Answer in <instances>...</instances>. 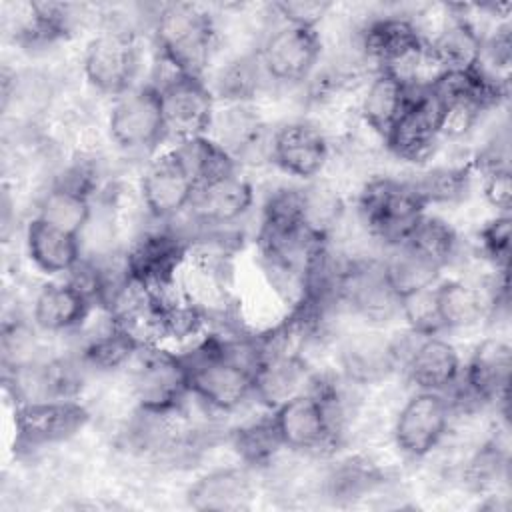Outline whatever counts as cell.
Instances as JSON below:
<instances>
[{"label":"cell","mask_w":512,"mask_h":512,"mask_svg":"<svg viewBox=\"0 0 512 512\" xmlns=\"http://www.w3.org/2000/svg\"><path fill=\"white\" fill-rule=\"evenodd\" d=\"M186 368L190 396L218 412H234L254 398L256 342H226L206 338L180 354Z\"/></svg>","instance_id":"1"},{"label":"cell","mask_w":512,"mask_h":512,"mask_svg":"<svg viewBox=\"0 0 512 512\" xmlns=\"http://www.w3.org/2000/svg\"><path fill=\"white\" fill-rule=\"evenodd\" d=\"M90 422L88 408L76 398L22 402L14 408V448L36 450L66 442Z\"/></svg>","instance_id":"9"},{"label":"cell","mask_w":512,"mask_h":512,"mask_svg":"<svg viewBox=\"0 0 512 512\" xmlns=\"http://www.w3.org/2000/svg\"><path fill=\"white\" fill-rule=\"evenodd\" d=\"M314 376L300 354H266L254 368V398L268 410L310 388Z\"/></svg>","instance_id":"22"},{"label":"cell","mask_w":512,"mask_h":512,"mask_svg":"<svg viewBox=\"0 0 512 512\" xmlns=\"http://www.w3.org/2000/svg\"><path fill=\"white\" fill-rule=\"evenodd\" d=\"M272 8L278 12L284 24L316 30L318 24L330 14L334 4L326 0H284L276 2Z\"/></svg>","instance_id":"39"},{"label":"cell","mask_w":512,"mask_h":512,"mask_svg":"<svg viewBox=\"0 0 512 512\" xmlns=\"http://www.w3.org/2000/svg\"><path fill=\"white\" fill-rule=\"evenodd\" d=\"M92 304V296L78 282H50L34 298L32 320L46 332L74 330L84 324Z\"/></svg>","instance_id":"23"},{"label":"cell","mask_w":512,"mask_h":512,"mask_svg":"<svg viewBox=\"0 0 512 512\" xmlns=\"http://www.w3.org/2000/svg\"><path fill=\"white\" fill-rule=\"evenodd\" d=\"M362 50L378 64V70H390L410 86H420L418 70L426 62V38L410 18L370 20L362 30Z\"/></svg>","instance_id":"7"},{"label":"cell","mask_w":512,"mask_h":512,"mask_svg":"<svg viewBox=\"0 0 512 512\" xmlns=\"http://www.w3.org/2000/svg\"><path fill=\"white\" fill-rule=\"evenodd\" d=\"M426 206L460 200L470 186V166H436L410 180Z\"/></svg>","instance_id":"34"},{"label":"cell","mask_w":512,"mask_h":512,"mask_svg":"<svg viewBox=\"0 0 512 512\" xmlns=\"http://www.w3.org/2000/svg\"><path fill=\"white\" fill-rule=\"evenodd\" d=\"M36 216L70 234L80 236L92 216L88 186L80 178H66L54 184L42 196Z\"/></svg>","instance_id":"28"},{"label":"cell","mask_w":512,"mask_h":512,"mask_svg":"<svg viewBox=\"0 0 512 512\" xmlns=\"http://www.w3.org/2000/svg\"><path fill=\"white\" fill-rule=\"evenodd\" d=\"M416 344L404 356V370L416 390L442 392L454 388L462 374L458 350L438 334L416 336Z\"/></svg>","instance_id":"19"},{"label":"cell","mask_w":512,"mask_h":512,"mask_svg":"<svg viewBox=\"0 0 512 512\" xmlns=\"http://www.w3.org/2000/svg\"><path fill=\"white\" fill-rule=\"evenodd\" d=\"M404 244L426 260L444 268L456 254L458 234L444 218L426 212Z\"/></svg>","instance_id":"33"},{"label":"cell","mask_w":512,"mask_h":512,"mask_svg":"<svg viewBox=\"0 0 512 512\" xmlns=\"http://www.w3.org/2000/svg\"><path fill=\"white\" fill-rule=\"evenodd\" d=\"M258 70L260 64H258V58L256 60H250V58H244L240 62H234L226 74L222 76L220 80V94L224 98H230L236 102H242L246 98L252 96L254 88H256V76H258Z\"/></svg>","instance_id":"40"},{"label":"cell","mask_w":512,"mask_h":512,"mask_svg":"<svg viewBox=\"0 0 512 512\" xmlns=\"http://www.w3.org/2000/svg\"><path fill=\"white\" fill-rule=\"evenodd\" d=\"M190 254V242L174 230H150L138 236L126 252V276L154 292L176 286Z\"/></svg>","instance_id":"11"},{"label":"cell","mask_w":512,"mask_h":512,"mask_svg":"<svg viewBox=\"0 0 512 512\" xmlns=\"http://www.w3.org/2000/svg\"><path fill=\"white\" fill-rule=\"evenodd\" d=\"M132 370V390L140 410L146 416H168L180 408L188 390L186 368L180 354L144 346L136 356Z\"/></svg>","instance_id":"6"},{"label":"cell","mask_w":512,"mask_h":512,"mask_svg":"<svg viewBox=\"0 0 512 512\" xmlns=\"http://www.w3.org/2000/svg\"><path fill=\"white\" fill-rule=\"evenodd\" d=\"M426 212L428 206L410 180L374 178L358 196L360 222L390 248L404 244Z\"/></svg>","instance_id":"4"},{"label":"cell","mask_w":512,"mask_h":512,"mask_svg":"<svg viewBox=\"0 0 512 512\" xmlns=\"http://www.w3.org/2000/svg\"><path fill=\"white\" fill-rule=\"evenodd\" d=\"M168 136L180 140L208 136L214 124V92L204 78L174 72L158 84Z\"/></svg>","instance_id":"13"},{"label":"cell","mask_w":512,"mask_h":512,"mask_svg":"<svg viewBox=\"0 0 512 512\" xmlns=\"http://www.w3.org/2000/svg\"><path fill=\"white\" fill-rule=\"evenodd\" d=\"M196 180L176 148L160 152L142 172L140 196L154 220H172L192 206Z\"/></svg>","instance_id":"15"},{"label":"cell","mask_w":512,"mask_h":512,"mask_svg":"<svg viewBox=\"0 0 512 512\" xmlns=\"http://www.w3.org/2000/svg\"><path fill=\"white\" fill-rule=\"evenodd\" d=\"M382 262H384L386 278L392 290L398 294V298L422 288H430L440 280L442 268L426 260L406 244L394 246L390 258Z\"/></svg>","instance_id":"31"},{"label":"cell","mask_w":512,"mask_h":512,"mask_svg":"<svg viewBox=\"0 0 512 512\" xmlns=\"http://www.w3.org/2000/svg\"><path fill=\"white\" fill-rule=\"evenodd\" d=\"M232 446L248 466H264L282 448L274 424L268 418L244 424L232 432Z\"/></svg>","instance_id":"35"},{"label":"cell","mask_w":512,"mask_h":512,"mask_svg":"<svg viewBox=\"0 0 512 512\" xmlns=\"http://www.w3.org/2000/svg\"><path fill=\"white\" fill-rule=\"evenodd\" d=\"M510 366V344L496 336L484 338L462 366L458 384L476 402H502L508 392Z\"/></svg>","instance_id":"18"},{"label":"cell","mask_w":512,"mask_h":512,"mask_svg":"<svg viewBox=\"0 0 512 512\" xmlns=\"http://www.w3.org/2000/svg\"><path fill=\"white\" fill-rule=\"evenodd\" d=\"M254 486L246 468H218L200 476L186 494L194 510H244L250 508Z\"/></svg>","instance_id":"25"},{"label":"cell","mask_w":512,"mask_h":512,"mask_svg":"<svg viewBox=\"0 0 512 512\" xmlns=\"http://www.w3.org/2000/svg\"><path fill=\"white\" fill-rule=\"evenodd\" d=\"M330 156L324 132L306 120L284 122L270 136L268 160L288 176L298 180L316 178Z\"/></svg>","instance_id":"16"},{"label":"cell","mask_w":512,"mask_h":512,"mask_svg":"<svg viewBox=\"0 0 512 512\" xmlns=\"http://www.w3.org/2000/svg\"><path fill=\"white\" fill-rule=\"evenodd\" d=\"M412 88L406 80L390 70H376L360 100V116L364 124L382 140L406 108Z\"/></svg>","instance_id":"26"},{"label":"cell","mask_w":512,"mask_h":512,"mask_svg":"<svg viewBox=\"0 0 512 512\" xmlns=\"http://www.w3.org/2000/svg\"><path fill=\"white\" fill-rule=\"evenodd\" d=\"M254 204L252 184L238 172L198 186L192 214L204 226H228L244 218Z\"/></svg>","instance_id":"20"},{"label":"cell","mask_w":512,"mask_h":512,"mask_svg":"<svg viewBox=\"0 0 512 512\" xmlns=\"http://www.w3.org/2000/svg\"><path fill=\"white\" fill-rule=\"evenodd\" d=\"M154 42L174 72L204 78L216 44V26L196 4H168L154 20Z\"/></svg>","instance_id":"3"},{"label":"cell","mask_w":512,"mask_h":512,"mask_svg":"<svg viewBox=\"0 0 512 512\" xmlns=\"http://www.w3.org/2000/svg\"><path fill=\"white\" fill-rule=\"evenodd\" d=\"M144 344L126 328L110 320V326L90 338L82 350V360L96 370H114L134 360Z\"/></svg>","instance_id":"32"},{"label":"cell","mask_w":512,"mask_h":512,"mask_svg":"<svg viewBox=\"0 0 512 512\" xmlns=\"http://www.w3.org/2000/svg\"><path fill=\"white\" fill-rule=\"evenodd\" d=\"M510 214H496L480 228L482 254L496 266L498 272H508L510 262Z\"/></svg>","instance_id":"37"},{"label":"cell","mask_w":512,"mask_h":512,"mask_svg":"<svg viewBox=\"0 0 512 512\" xmlns=\"http://www.w3.org/2000/svg\"><path fill=\"white\" fill-rule=\"evenodd\" d=\"M482 192L486 202L498 212V214H510V202H512V182H510V168L500 170H486L482 172Z\"/></svg>","instance_id":"41"},{"label":"cell","mask_w":512,"mask_h":512,"mask_svg":"<svg viewBox=\"0 0 512 512\" xmlns=\"http://www.w3.org/2000/svg\"><path fill=\"white\" fill-rule=\"evenodd\" d=\"M108 132L112 142L124 152H156L170 138L158 84H136L118 96L110 108Z\"/></svg>","instance_id":"5"},{"label":"cell","mask_w":512,"mask_h":512,"mask_svg":"<svg viewBox=\"0 0 512 512\" xmlns=\"http://www.w3.org/2000/svg\"><path fill=\"white\" fill-rule=\"evenodd\" d=\"M444 116V98L430 86H414L406 108L384 136L386 148L404 162L428 160L442 136Z\"/></svg>","instance_id":"8"},{"label":"cell","mask_w":512,"mask_h":512,"mask_svg":"<svg viewBox=\"0 0 512 512\" xmlns=\"http://www.w3.org/2000/svg\"><path fill=\"white\" fill-rule=\"evenodd\" d=\"M398 360V344L378 332H358L340 350L342 372L356 384H376L388 378L396 370Z\"/></svg>","instance_id":"21"},{"label":"cell","mask_w":512,"mask_h":512,"mask_svg":"<svg viewBox=\"0 0 512 512\" xmlns=\"http://www.w3.org/2000/svg\"><path fill=\"white\" fill-rule=\"evenodd\" d=\"M88 84L108 96H122L136 86L140 48L132 32L110 28L88 40L82 56Z\"/></svg>","instance_id":"10"},{"label":"cell","mask_w":512,"mask_h":512,"mask_svg":"<svg viewBox=\"0 0 512 512\" xmlns=\"http://www.w3.org/2000/svg\"><path fill=\"white\" fill-rule=\"evenodd\" d=\"M434 302L444 330L476 326L490 308L480 288L456 278L434 284Z\"/></svg>","instance_id":"29"},{"label":"cell","mask_w":512,"mask_h":512,"mask_svg":"<svg viewBox=\"0 0 512 512\" xmlns=\"http://www.w3.org/2000/svg\"><path fill=\"white\" fill-rule=\"evenodd\" d=\"M482 40L484 36L478 28L466 16L456 14L434 36V40H426V54L432 64L438 66V72L464 70L476 62Z\"/></svg>","instance_id":"27"},{"label":"cell","mask_w":512,"mask_h":512,"mask_svg":"<svg viewBox=\"0 0 512 512\" xmlns=\"http://www.w3.org/2000/svg\"><path fill=\"white\" fill-rule=\"evenodd\" d=\"M320 54L322 40L318 30L282 22L266 36L256 58L270 80L278 84H298L312 76Z\"/></svg>","instance_id":"12"},{"label":"cell","mask_w":512,"mask_h":512,"mask_svg":"<svg viewBox=\"0 0 512 512\" xmlns=\"http://www.w3.org/2000/svg\"><path fill=\"white\" fill-rule=\"evenodd\" d=\"M332 386L312 380L310 388L270 410V420L282 448L292 452H320L336 442L340 402Z\"/></svg>","instance_id":"2"},{"label":"cell","mask_w":512,"mask_h":512,"mask_svg":"<svg viewBox=\"0 0 512 512\" xmlns=\"http://www.w3.org/2000/svg\"><path fill=\"white\" fill-rule=\"evenodd\" d=\"M340 300L370 322H388L400 316V298L392 290L384 262H346L340 282Z\"/></svg>","instance_id":"17"},{"label":"cell","mask_w":512,"mask_h":512,"mask_svg":"<svg viewBox=\"0 0 512 512\" xmlns=\"http://www.w3.org/2000/svg\"><path fill=\"white\" fill-rule=\"evenodd\" d=\"M506 470V456L496 442H486L468 462L466 478L476 490L492 488Z\"/></svg>","instance_id":"38"},{"label":"cell","mask_w":512,"mask_h":512,"mask_svg":"<svg viewBox=\"0 0 512 512\" xmlns=\"http://www.w3.org/2000/svg\"><path fill=\"white\" fill-rule=\"evenodd\" d=\"M174 148L180 152V156L188 164L198 186L210 184L214 180H220L224 176L238 172V162L210 134L180 140Z\"/></svg>","instance_id":"30"},{"label":"cell","mask_w":512,"mask_h":512,"mask_svg":"<svg viewBox=\"0 0 512 512\" xmlns=\"http://www.w3.org/2000/svg\"><path fill=\"white\" fill-rule=\"evenodd\" d=\"M400 316L404 318L410 334L414 336H434L444 330L434 302V286L402 296Z\"/></svg>","instance_id":"36"},{"label":"cell","mask_w":512,"mask_h":512,"mask_svg":"<svg viewBox=\"0 0 512 512\" xmlns=\"http://www.w3.org/2000/svg\"><path fill=\"white\" fill-rule=\"evenodd\" d=\"M30 262L44 274L72 272L80 264V236L34 216L24 232Z\"/></svg>","instance_id":"24"},{"label":"cell","mask_w":512,"mask_h":512,"mask_svg":"<svg viewBox=\"0 0 512 512\" xmlns=\"http://www.w3.org/2000/svg\"><path fill=\"white\" fill-rule=\"evenodd\" d=\"M450 402L446 394L416 390L394 420V442L408 458L428 456L446 436L450 426Z\"/></svg>","instance_id":"14"}]
</instances>
